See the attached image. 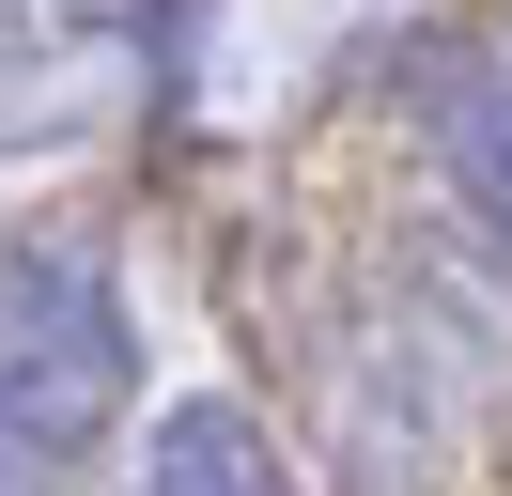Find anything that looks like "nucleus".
I'll return each instance as SVG.
<instances>
[{"label": "nucleus", "mask_w": 512, "mask_h": 496, "mask_svg": "<svg viewBox=\"0 0 512 496\" xmlns=\"http://www.w3.org/2000/svg\"><path fill=\"white\" fill-rule=\"evenodd\" d=\"M140 388V341H125V295L109 264L78 248H0V419L32 434L47 465H78Z\"/></svg>", "instance_id": "obj_1"}, {"label": "nucleus", "mask_w": 512, "mask_h": 496, "mask_svg": "<svg viewBox=\"0 0 512 496\" xmlns=\"http://www.w3.org/2000/svg\"><path fill=\"white\" fill-rule=\"evenodd\" d=\"M140 496H295V465H280V434L249 419V403H171L156 419V450H140Z\"/></svg>", "instance_id": "obj_2"}, {"label": "nucleus", "mask_w": 512, "mask_h": 496, "mask_svg": "<svg viewBox=\"0 0 512 496\" xmlns=\"http://www.w3.org/2000/svg\"><path fill=\"white\" fill-rule=\"evenodd\" d=\"M0 496H63V465H47V450H32L16 419H0Z\"/></svg>", "instance_id": "obj_4"}, {"label": "nucleus", "mask_w": 512, "mask_h": 496, "mask_svg": "<svg viewBox=\"0 0 512 496\" xmlns=\"http://www.w3.org/2000/svg\"><path fill=\"white\" fill-rule=\"evenodd\" d=\"M435 171H450V202L512 248V78H481V62L435 78Z\"/></svg>", "instance_id": "obj_3"}]
</instances>
